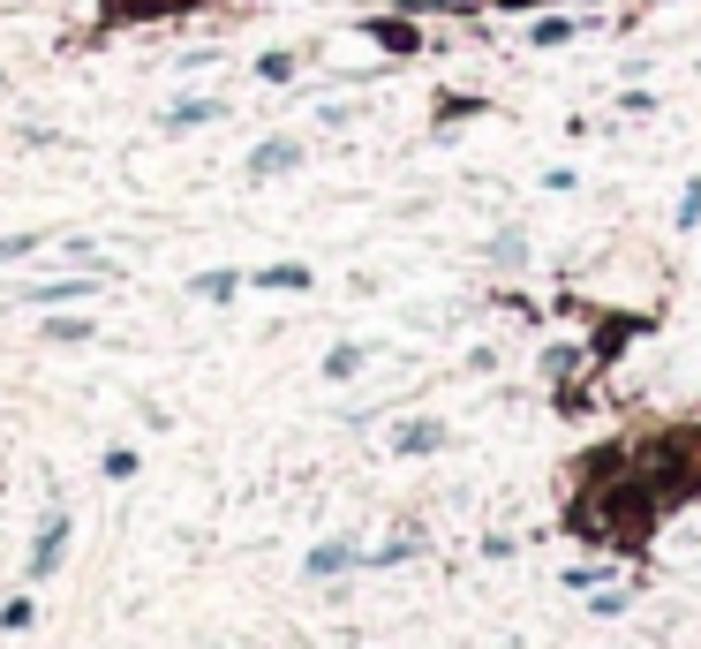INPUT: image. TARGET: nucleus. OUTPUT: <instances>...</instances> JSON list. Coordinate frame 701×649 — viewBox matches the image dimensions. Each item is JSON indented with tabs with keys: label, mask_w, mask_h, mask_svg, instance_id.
<instances>
[{
	"label": "nucleus",
	"mask_w": 701,
	"mask_h": 649,
	"mask_svg": "<svg viewBox=\"0 0 701 649\" xmlns=\"http://www.w3.org/2000/svg\"><path fill=\"white\" fill-rule=\"evenodd\" d=\"M355 559V552H347V544H317V552H310V574H339V566Z\"/></svg>",
	"instance_id": "nucleus-4"
},
{
	"label": "nucleus",
	"mask_w": 701,
	"mask_h": 649,
	"mask_svg": "<svg viewBox=\"0 0 701 649\" xmlns=\"http://www.w3.org/2000/svg\"><path fill=\"white\" fill-rule=\"evenodd\" d=\"M438 446H446L438 423H400V431H393V453H438Z\"/></svg>",
	"instance_id": "nucleus-1"
},
{
	"label": "nucleus",
	"mask_w": 701,
	"mask_h": 649,
	"mask_svg": "<svg viewBox=\"0 0 701 649\" xmlns=\"http://www.w3.org/2000/svg\"><path fill=\"white\" fill-rule=\"evenodd\" d=\"M23 250H31V234H8V242H0V258H23Z\"/></svg>",
	"instance_id": "nucleus-8"
},
{
	"label": "nucleus",
	"mask_w": 701,
	"mask_h": 649,
	"mask_svg": "<svg viewBox=\"0 0 701 649\" xmlns=\"http://www.w3.org/2000/svg\"><path fill=\"white\" fill-rule=\"evenodd\" d=\"M61 544H69V528H61V521H45L39 552H31V582H45V574H53V559H61Z\"/></svg>",
	"instance_id": "nucleus-2"
},
{
	"label": "nucleus",
	"mask_w": 701,
	"mask_h": 649,
	"mask_svg": "<svg viewBox=\"0 0 701 649\" xmlns=\"http://www.w3.org/2000/svg\"><path fill=\"white\" fill-rule=\"evenodd\" d=\"M377 39L393 45V53H408V45H415V31H408V23H377Z\"/></svg>",
	"instance_id": "nucleus-7"
},
{
	"label": "nucleus",
	"mask_w": 701,
	"mask_h": 649,
	"mask_svg": "<svg viewBox=\"0 0 701 649\" xmlns=\"http://www.w3.org/2000/svg\"><path fill=\"white\" fill-rule=\"evenodd\" d=\"M355 363H363V347H332L325 370H332V378H355Z\"/></svg>",
	"instance_id": "nucleus-6"
},
{
	"label": "nucleus",
	"mask_w": 701,
	"mask_h": 649,
	"mask_svg": "<svg viewBox=\"0 0 701 649\" xmlns=\"http://www.w3.org/2000/svg\"><path fill=\"white\" fill-rule=\"evenodd\" d=\"M249 167H257V174H280V167H294V144H287V136H272V144H264V151L249 159Z\"/></svg>",
	"instance_id": "nucleus-3"
},
{
	"label": "nucleus",
	"mask_w": 701,
	"mask_h": 649,
	"mask_svg": "<svg viewBox=\"0 0 701 649\" xmlns=\"http://www.w3.org/2000/svg\"><path fill=\"white\" fill-rule=\"evenodd\" d=\"M264 287H310V272H302V264H272V272H264Z\"/></svg>",
	"instance_id": "nucleus-5"
}]
</instances>
